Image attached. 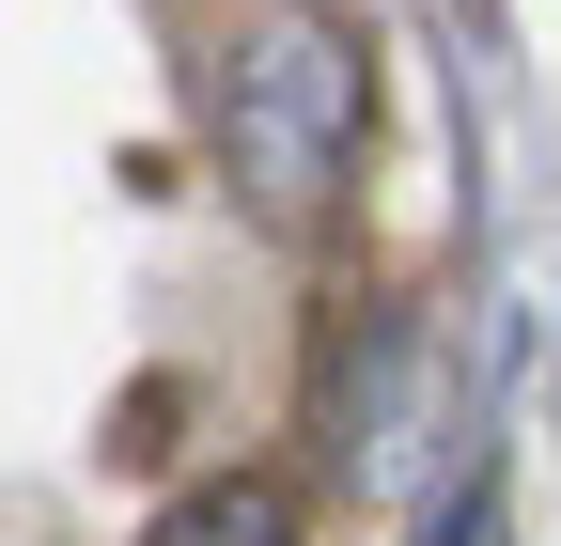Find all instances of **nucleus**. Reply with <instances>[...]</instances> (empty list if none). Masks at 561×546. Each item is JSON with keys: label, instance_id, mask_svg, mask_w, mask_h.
<instances>
[{"label": "nucleus", "instance_id": "nucleus-1", "mask_svg": "<svg viewBox=\"0 0 561 546\" xmlns=\"http://www.w3.org/2000/svg\"><path fill=\"white\" fill-rule=\"evenodd\" d=\"M359 32L312 16V0H265V16L219 47V157L250 187V219L265 235H312L343 172H359Z\"/></svg>", "mask_w": 561, "mask_h": 546}, {"label": "nucleus", "instance_id": "nucleus-2", "mask_svg": "<svg viewBox=\"0 0 561 546\" xmlns=\"http://www.w3.org/2000/svg\"><path fill=\"white\" fill-rule=\"evenodd\" d=\"M140 546H297V500L280 485H187Z\"/></svg>", "mask_w": 561, "mask_h": 546}, {"label": "nucleus", "instance_id": "nucleus-3", "mask_svg": "<svg viewBox=\"0 0 561 546\" xmlns=\"http://www.w3.org/2000/svg\"><path fill=\"white\" fill-rule=\"evenodd\" d=\"M437 546H500V485H468V500L437 515Z\"/></svg>", "mask_w": 561, "mask_h": 546}]
</instances>
